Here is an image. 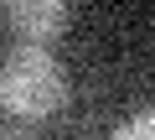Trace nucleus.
Wrapping results in <instances>:
<instances>
[{"instance_id":"1","label":"nucleus","mask_w":155,"mask_h":140,"mask_svg":"<svg viewBox=\"0 0 155 140\" xmlns=\"http://www.w3.org/2000/svg\"><path fill=\"white\" fill-rule=\"evenodd\" d=\"M72 99L67 67L47 47H11L0 62V104L11 119H47Z\"/></svg>"},{"instance_id":"2","label":"nucleus","mask_w":155,"mask_h":140,"mask_svg":"<svg viewBox=\"0 0 155 140\" xmlns=\"http://www.w3.org/2000/svg\"><path fill=\"white\" fill-rule=\"evenodd\" d=\"M11 36H21V47H41L52 36L67 31L72 21V5L67 0H5V11H0Z\"/></svg>"},{"instance_id":"3","label":"nucleus","mask_w":155,"mask_h":140,"mask_svg":"<svg viewBox=\"0 0 155 140\" xmlns=\"http://www.w3.org/2000/svg\"><path fill=\"white\" fill-rule=\"evenodd\" d=\"M114 140H155V109H145V114L124 119V125L114 130Z\"/></svg>"},{"instance_id":"4","label":"nucleus","mask_w":155,"mask_h":140,"mask_svg":"<svg viewBox=\"0 0 155 140\" xmlns=\"http://www.w3.org/2000/svg\"><path fill=\"white\" fill-rule=\"evenodd\" d=\"M5 140H31V135H16V130H11V135H5Z\"/></svg>"}]
</instances>
